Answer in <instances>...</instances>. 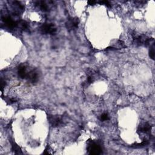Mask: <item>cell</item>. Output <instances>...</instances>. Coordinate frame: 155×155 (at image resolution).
<instances>
[{
  "label": "cell",
  "instance_id": "obj_1",
  "mask_svg": "<svg viewBox=\"0 0 155 155\" xmlns=\"http://www.w3.org/2000/svg\"><path fill=\"white\" fill-rule=\"evenodd\" d=\"M133 43L136 46H150L154 44V39L149 38L145 35H137L135 33L131 34Z\"/></svg>",
  "mask_w": 155,
  "mask_h": 155
},
{
  "label": "cell",
  "instance_id": "obj_2",
  "mask_svg": "<svg viewBox=\"0 0 155 155\" xmlns=\"http://www.w3.org/2000/svg\"><path fill=\"white\" fill-rule=\"evenodd\" d=\"M87 150L90 154H99L102 152L101 144L96 141L90 140L87 144Z\"/></svg>",
  "mask_w": 155,
  "mask_h": 155
},
{
  "label": "cell",
  "instance_id": "obj_3",
  "mask_svg": "<svg viewBox=\"0 0 155 155\" xmlns=\"http://www.w3.org/2000/svg\"><path fill=\"white\" fill-rule=\"evenodd\" d=\"M39 31L43 34L53 35L56 33V29L53 24L45 23L39 27Z\"/></svg>",
  "mask_w": 155,
  "mask_h": 155
},
{
  "label": "cell",
  "instance_id": "obj_4",
  "mask_svg": "<svg viewBox=\"0 0 155 155\" xmlns=\"http://www.w3.org/2000/svg\"><path fill=\"white\" fill-rule=\"evenodd\" d=\"M79 24V19L77 17L70 18L67 21L66 26L68 30L71 31L76 30L78 27Z\"/></svg>",
  "mask_w": 155,
  "mask_h": 155
},
{
  "label": "cell",
  "instance_id": "obj_5",
  "mask_svg": "<svg viewBox=\"0 0 155 155\" xmlns=\"http://www.w3.org/2000/svg\"><path fill=\"white\" fill-rule=\"evenodd\" d=\"M50 124L54 127H58L63 124V119L59 116L55 115H49L48 117Z\"/></svg>",
  "mask_w": 155,
  "mask_h": 155
},
{
  "label": "cell",
  "instance_id": "obj_6",
  "mask_svg": "<svg viewBox=\"0 0 155 155\" xmlns=\"http://www.w3.org/2000/svg\"><path fill=\"white\" fill-rule=\"evenodd\" d=\"M32 84H35L39 80L38 72L34 69L29 70L27 76L26 78Z\"/></svg>",
  "mask_w": 155,
  "mask_h": 155
},
{
  "label": "cell",
  "instance_id": "obj_7",
  "mask_svg": "<svg viewBox=\"0 0 155 155\" xmlns=\"http://www.w3.org/2000/svg\"><path fill=\"white\" fill-rule=\"evenodd\" d=\"M3 21H4V24H6V26L9 29H14L17 26H18V23L15 21H14L11 17L9 16L3 17Z\"/></svg>",
  "mask_w": 155,
  "mask_h": 155
},
{
  "label": "cell",
  "instance_id": "obj_8",
  "mask_svg": "<svg viewBox=\"0 0 155 155\" xmlns=\"http://www.w3.org/2000/svg\"><path fill=\"white\" fill-rule=\"evenodd\" d=\"M29 70L27 66L24 64L20 65L18 69V74L19 76L22 79H26Z\"/></svg>",
  "mask_w": 155,
  "mask_h": 155
},
{
  "label": "cell",
  "instance_id": "obj_9",
  "mask_svg": "<svg viewBox=\"0 0 155 155\" xmlns=\"http://www.w3.org/2000/svg\"><path fill=\"white\" fill-rule=\"evenodd\" d=\"M150 130H151V126H150L149 124L147 122L141 124L138 128V131L143 133H148L150 131Z\"/></svg>",
  "mask_w": 155,
  "mask_h": 155
},
{
  "label": "cell",
  "instance_id": "obj_10",
  "mask_svg": "<svg viewBox=\"0 0 155 155\" xmlns=\"http://www.w3.org/2000/svg\"><path fill=\"white\" fill-rule=\"evenodd\" d=\"M36 4L37 6H38V7L40 8V9L43 10V11L47 12L49 10V7L45 1H36Z\"/></svg>",
  "mask_w": 155,
  "mask_h": 155
},
{
  "label": "cell",
  "instance_id": "obj_11",
  "mask_svg": "<svg viewBox=\"0 0 155 155\" xmlns=\"http://www.w3.org/2000/svg\"><path fill=\"white\" fill-rule=\"evenodd\" d=\"M12 149L14 151L15 154H23V152H22L21 150L20 147L17 145L16 144H15V142H12Z\"/></svg>",
  "mask_w": 155,
  "mask_h": 155
},
{
  "label": "cell",
  "instance_id": "obj_12",
  "mask_svg": "<svg viewBox=\"0 0 155 155\" xmlns=\"http://www.w3.org/2000/svg\"><path fill=\"white\" fill-rule=\"evenodd\" d=\"M18 26L23 30H27L29 29V24L25 21H21L18 23Z\"/></svg>",
  "mask_w": 155,
  "mask_h": 155
},
{
  "label": "cell",
  "instance_id": "obj_13",
  "mask_svg": "<svg viewBox=\"0 0 155 155\" xmlns=\"http://www.w3.org/2000/svg\"><path fill=\"white\" fill-rule=\"evenodd\" d=\"M149 56L150 57L154 60L155 56V50H154V43L150 46V48L149 50Z\"/></svg>",
  "mask_w": 155,
  "mask_h": 155
},
{
  "label": "cell",
  "instance_id": "obj_14",
  "mask_svg": "<svg viewBox=\"0 0 155 155\" xmlns=\"http://www.w3.org/2000/svg\"><path fill=\"white\" fill-rule=\"evenodd\" d=\"M100 120L102 121H108L109 120V116L106 113H103L100 116Z\"/></svg>",
  "mask_w": 155,
  "mask_h": 155
},
{
  "label": "cell",
  "instance_id": "obj_15",
  "mask_svg": "<svg viewBox=\"0 0 155 155\" xmlns=\"http://www.w3.org/2000/svg\"><path fill=\"white\" fill-rule=\"evenodd\" d=\"M98 3H99L100 4H104L106 5L107 7H111V4L110 3L109 1H99L98 2Z\"/></svg>",
  "mask_w": 155,
  "mask_h": 155
},
{
  "label": "cell",
  "instance_id": "obj_16",
  "mask_svg": "<svg viewBox=\"0 0 155 155\" xmlns=\"http://www.w3.org/2000/svg\"><path fill=\"white\" fill-rule=\"evenodd\" d=\"M54 152L51 151V149L49 146H47L45 149L44 154H53Z\"/></svg>",
  "mask_w": 155,
  "mask_h": 155
},
{
  "label": "cell",
  "instance_id": "obj_17",
  "mask_svg": "<svg viewBox=\"0 0 155 155\" xmlns=\"http://www.w3.org/2000/svg\"><path fill=\"white\" fill-rule=\"evenodd\" d=\"M98 3L97 1H88V4L89 5H91V6H93V5H95V4Z\"/></svg>",
  "mask_w": 155,
  "mask_h": 155
}]
</instances>
